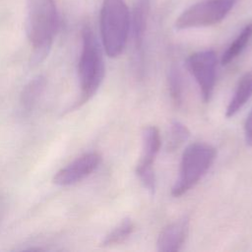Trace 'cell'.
I'll use <instances>...</instances> for the list:
<instances>
[{
    "instance_id": "9c48e42d",
    "label": "cell",
    "mask_w": 252,
    "mask_h": 252,
    "mask_svg": "<svg viewBox=\"0 0 252 252\" xmlns=\"http://www.w3.org/2000/svg\"><path fill=\"white\" fill-rule=\"evenodd\" d=\"M189 230L188 217L167 224L159 233L157 241L158 250L160 252H174L181 249Z\"/></svg>"
},
{
    "instance_id": "7c38bea8",
    "label": "cell",
    "mask_w": 252,
    "mask_h": 252,
    "mask_svg": "<svg viewBox=\"0 0 252 252\" xmlns=\"http://www.w3.org/2000/svg\"><path fill=\"white\" fill-rule=\"evenodd\" d=\"M252 38V23L248 24L243 28V30L239 32V34L235 37V39L229 44L226 50L223 52L221 56V64L227 65L232 62L236 57L240 55V53L244 50L250 39Z\"/></svg>"
},
{
    "instance_id": "9a60e30c",
    "label": "cell",
    "mask_w": 252,
    "mask_h": 252,
    "mask_svg": "<svg viewBox=\"0 0 252 252\" xmlns=\"http://www.w3.org/2000/svg\"><path fill=\"white\" fill-rule=\"evenodd\" d=\"M189 136H190V131L188 130L186 125H184L179 121H173L170 124L167 150L175 151L188 140Z\"/></svg>"
},
{
    "instance_id": "30bf717a",
    "label": "cell",
    "mask_w": 252,
    "mask_h": 252,
    "mask_svg": "<svg viewBox=\"0 0 252 252\" xmlns=\"http://www.w3.org/2000/svg\"><path fill=\"white\" fill-rule=\"evenodd\" d=\"M252 96V70L246 72L238 81L234 93L226 106L225 116H234Z\"/></svg>"
},
{
    "instance_id": "52a82bcc",
    "label": "cell",
    "mask_w": 252,
    "mask_h": 252,
    "mask_svg": "<svg viewBox=\"0 0 252 252\" xmlns=\"http://www.w3.org/2000/svg\"><path fill=\"white\" fill-rule=\"evenodd\" d=\"M186 66L199 86L203 100L208 102L213 95L216 85V53L213 50L195 52L187 58Z\"/></svg>"
},
{
    "instance_id": "ba28073f",
    "label": "cell",
    "mask_w": 252,
    "mask_h": 252,
    "mask_svg": "<svg viewBox=\"0 0 252 252\" xmlns=\"http://www.w3.org/2000/svg\"><path fill=\"white\" fill-rule=\"evenodd\" d=\"M100 162V154L96 152L84 154L57 171L53 177V182L59 186L73 185L92 174Z\"/></svg>"
},
{
    "instance_id": "6da1fadb",
    "label": "cell",
    "mask_w": 252,
    "mask_h": 252,
    "mask_svg": "<svg viewBox=\"0 0 252 252\" xmlns=\"http://www.w3.org/2000/svg\"><path fill=\"white\" fill-rule=\"evenodd\" d=\"M59 26L54 0H28L27 35L33 48L32 63H40L48 54Z\"/></svg>"
},
{
    "instance_id": "8992f818",
    "label": "cell",
    "mask_w": 252,
    "mask_h": 252,
    "mask_svg": "<svg viewBox=\"0 0 252 252\" xmlns=\"http://www.w3.org/2000/svg\"><path fill=\"white\" fill-rule=\"evenodd\" d=\"M160 134L156 126H145L142 130V153L135 172L144 188L154 195L156 191V175L154 162L160 149Z\"/></svg>"
},
{
    "instance_id": "277c9868",
    "label": "cell",
    "mask_w": 252,
    "mask_h": 252,
    "mask_svg": "<svg viewBox=\"0 0 252 252\" xmlns=\"http://www.w3.org/2000/svg\"><path fill=\"white\" fill-rule=\"evenodd\" d=\"M217 157L216 149L206 143H193L183 152L178 176L171 188L173 197H180L193 188L206 174Z\"/></svg>"
},
{
    "instance_id": "7a4b0ae2",
    "label": "cell",
    "mask_w": 252,
    "mask_h": 252,
    "mask_svg": "<svg viewBox=\"0 0 252 252\" xmlns=\"http://www.w3.org/2000/svg\"><path fill=\"white\" fill-rule=\"evenodd\" d=\"M81 94L74 107L90 100L98 90L104 76V63L100 46L90 27L82 31V50L78 64Z\"/></svg>"
},
{
    "instance_id": "5b68a950",
    "label": "cell",
    "mask_w": 252,
    "mask_h": 252,
    "mask_svg": "<svg viewBox=\"0 0 252 252\" xmlns=\"http://www.w3.org/2000/svg\"><path fill=\"white\" fill-rule=\"evenodd\" d=\"M237 0H204L186 9L175 21L178 30L207 27L222 21Z\"/></svg>"
},
{
    "instance_id": "4fadbf2b",
    "label": "cell",
    "mask_w": 252,
    "mask_h": 252,
    "mask_svg": "<svg viewBox=\"0 0 252 252\" xmlns=\"http://www.w3.org/2000/svg\"><path fill=\"white\" fill-rule=\"evenodd\" d=\"M46 80L42 76L32 79L23 90L21 94V105L26 111H30L37 102L44 91Z\"/></svg>"
},
{
    "instance_id": "5bb4252c",
    "label": "cell",
    "mask_w": 252,
    "mask_h": 252,
    "mask_svg": "<svg viewBox=\"0 0 252 252\" xmlns=\"http://www.w3.org/2000/svg\"><path fill=\"white\" fill-rule=\"evenodd\" d=\"M135 224L129 218L122 220L102 240L103 246H112L125 241L134 231Z\"/></svg>"
},
{
    "instance_id": "e0dca14e",
    "label": "cell",
    "mask_w": 252,
    "mask_h": 252,
    "mask_svg": "<svg viewBox=\"0 0 252 252\" xmlns=\"http://www.w3.org/2000/svg\"><path fill=\"white\" fill-rule=\"evenodd\" d=\"M244 138L247 145L252 147V109L249 112L244 124Z\"/></svg>"
},
{
    "instance_id": "8fae6325",
    "label": "cell",
    "mask_w": 252,
    "mask_h": 252,
    "mask_svg": "<svg viewBox=\"0 0 252 252\" xmlns=\"http://www.w3.org/2000/svg\"><path fill=\"white\" fill-rule=\"evenodd\" d=\"M150 8V0H135L132 14V32L137 48H141Z\"/></svg>"
},
{
    "instance_id": "2e32d148",
    "label": "cell",
    "mask_w": 252,
    "mask_h": 252,
    "mask_svg": "<svg viewBox=\"0 0 252 252\" xmlns=\"http://www.w3.org/2000/svg\"><path fill=\"white\" fill-rule=\"evenodd\" d=\"M167 81H168V89H169L171 99L176 105L181 104L182 94H183V84H182V76L177 67L172 66L169 68Z\"/></svg>"
},
{
    "instance_id": "3957f363",
    "label": "cell",
    "mask_w": 252,
    "mask_h": 252,
    "mask_svg": "<svg viewBox=\"0 0 252 252\" xmlns=\"http://www.w3.org/2000/svg\"><path fill=\"white\" fill-rule=\"evenodd\" d=\"M101 41L107 56H119L127 43L130 14L124 0H103L100 10Z\"/></svg>"
}]
</instances>
